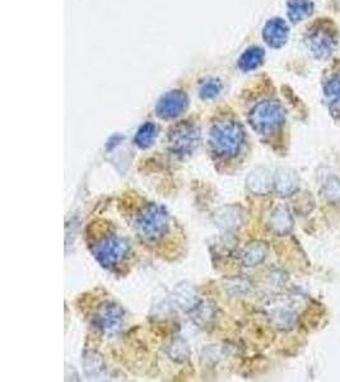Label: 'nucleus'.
<instances>
[{
	"label": "nucleus",
	"mask_w": 340,
	"mask_h": 382,
	"mask_svg": "<svg viewBox=\"0 0 340 382\" xmlns=\"http://www.w3.org/2000/svg\"><path fill=\"white\" fill-rule=\"evenodd\" d=\"M244 138V130L237 121H217L210 130V147L217 155L232 157L240 151Z\"/></svg>",
	"instance_id": "nucleus-1"
},
{
	"label": "nucleus",
	"mask_w": 340,
	"mask_h": 382,
	"mask_svg": "<svg viewBox=\"0 0 340 382\" xmlns=\"http://www.w3.org/2000/svg\"><path fill=\"white\" fill-rule=\"evenodd\" d=\"M339 43V33L330 20H320L307 32V45L316 59L329 58Z\"/></svg>",
	"instance_id": "nucleus-2"
},
{
	"label": "nucleus",
	"mask_w": 340,
	"mask_h": 382,
	"mask_svg": "<svg viewBox=\"0 0 340 382\" xmlns=\"http://www.w3.org/2000/svg\"><path fill=\"white\" fill-rule=\"evenodd\" d=\"M249 120L256 132H273L284 123V110L279 103L263 101L252 109Z\"/></svg>",
	"instance_id": "nucleus-3"
},
{
	"label": "nucleus",
	"mask_w": 340,
	"mask_h": 382,
	"mask_svg": "<svg viewBox=\"0 0 340 382\" xmlns=\"http://www.w3.org/2000/svg\"><path fill=\"white\" fill-rule=\"evenodd\" d=\"M199 143V130L190 123H181L172 129L170 146L176 155H189Z\"/></svg>",
	"instance_id": "nucleus-4"
},
{
	"label": "nucleus",
	"mask_w": 340,
	"mask_h": 382,
	"mask_svg": "<svg viewBox=\"0 0 340 382\" xmlns=\"http://www.w3.org/2000/svg\"><path fill=\"white\" fill-rule=\"evenodd\" d=\"M167 228V214L158 206H149L138 220V229L143 237L155 240L164 234Z\"/></svg>",
	"instance_id": "nucleus-5"
},
{
	"label": "nucleus",
	"mask_w": 340,
	"mask_h": 382,
	"mask_svg": "<svg viewBox=\"0 0 340 382\" xmlns=\"http://www.w3.org/2000/svg\"><path fill=\"white\" fill-rule=\"evenodd\" d=\"M126 251L128 246L123 240L116 237H109L97 245L95 255L104 266H114L124 259Z\"/></svg>",
	"instance_id": "nucleus-6"
},
{
	"label": "nucleus",
	"mask_w": 340,
	"mask_h": 382,
	"mask_svg": "<svg viewBox=\"0 0 340 382\" xmlns=\"http://www.w3.org/2000/svg\"><path fill=\"white\" fill-rule=\"evenodd\" d=\"M189 100L183 91H171L163 96L157 105V115L164 120L180 116L187 109Z\"/></svg>",
	"instance_id": "nucleus-7"
},
{
	"label": "nucleus",
	"mask_w": 340,
	"mask_h": 382,
	"mask_svg": "<svg viewBox=\"0 0 340 382\" xmlns=\"http://www.w3.org/2000/svg\"><path fill=\"white\" fill-rule=\"evenodd\" d=\"M288 24L281 18H273L268 23L263 30V38L266 44L274 49H279L288 41Z\"/></svg>",
	"instance_id": "nucleus-8"
},
{
	"label": "nucleus",
	"mask_w": 340,
	"mask_h": 382,
	"mask_svg": "<svg viewBox=\"0 0 340 382\" xmlns=\"http://www.w3.org/2000/svg\"><path fill=\"white\" fill-rule=\"evenodd\" d=\"M264 58H265L264 50L258 46H252L240 56L238 68L242 72H252L258 69L264 63Z\"/></svg>",
	"instance_id": "nucleus-9"
},
{
	"label": "nucleus",
	"mask_w": 340,
	"mask_h": 382,
	"mask_svg": "<svg viewBox=\"0 0 340 382\" xmlns=\"http://www.w3.org/2000/svg\"><path fill=\"white\" fill-rule=\"evenodd\" d=\"M287 9H288V18L292 22H301L304 18L312 15L314 4L311 0H288Z\"/></svg>",
	"instance_id": "nucleus-10"
},
{
	"label": "nucleus",
	"mask_w": 340,
	"mask_h": 382,
	"mask_svg": "<svg viewBox=\"0 0 340 382\" xmlns=\"http://www.w3.org/2000/svg\"><path fill=\"white\" fill-rule=\"evenodd\" d=\"M120 316H121L120 310L118 307H115L114 305H110L109 307H106L101 312L100 316L97 317L98 326L105 331H114L118 328Z\"/></svg>",
	"instance_id": "nucleus-11"
},
{
	"label": "nucleus",
	"mask_w": 340,
	"mask_h": 382,
	"mask_svg": "<svg viewBox=\"0 0 340 382\" xmlns=\"http://www.w3.org/2000/svg\"><path fill=\"white\" fill-rule=\"evenodd\" d=\"M155 137H157V126L153 123H146L137 132L134 142L138 147L147 148L155 142Z\"/></svg>",
	"instance_id": "nucleus-12"
},
{
	"label": "nucleus",
	"mask_w": 340,
	"mask_h": 382,
	"mask_svg": "<svg viewBox=\"0 0 340 382\" xmlns=\"http://www.w3.org/2000/svg\"><path fill=\"white\" fill-rule=\"evenodd\" d=\"M325 95L330 105L340 110V74L333 75L326 82Z\"/></svg>",
	"instance_id": "nucleus-13"
},
{
	"label": "nucleus",
	"mask_w": 340,
	"mask_h": 382,
	"mask_svg": "<svg viewBox=\"0 0 340 382\" xmlns=\"http://www.w3.org/2000/svg\"><path fill=\"white\" fill-rule=\"evenodd\" d=\"M222 84L218 79H206L200 84V97L203 100H212L219 95Z\"/></svg>",
	"instance_id": "nucleus-14"
}]
</instances>
